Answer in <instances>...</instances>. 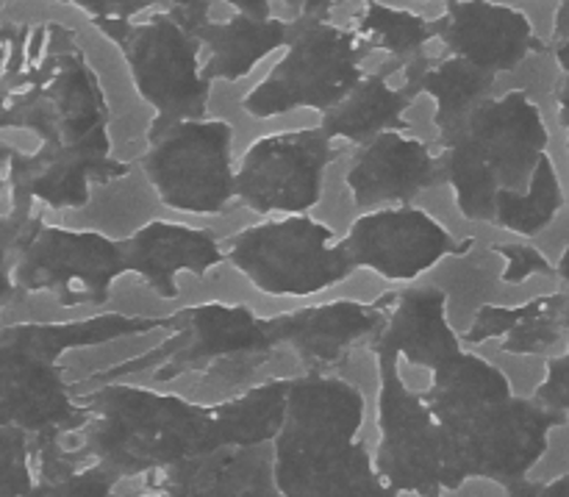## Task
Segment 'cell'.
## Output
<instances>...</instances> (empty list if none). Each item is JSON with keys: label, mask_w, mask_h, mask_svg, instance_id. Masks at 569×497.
<instances>
[{"label": "cell", "mask_w": 569, "mask_h": 497, "mask_svg": "<svg viewBox=\"0 0 569 497\" xmlns=\"http://www.w3.org/2000/svg\"><path fill=\"white\" fill-rule=\"evenodd\" d=\"M6 161H9V142H6V137H0V192H3Z\"/></svg>", "instance_id": "cell-22"}, {"label": "cell", "mask_w": 569, "mask_h": 497, "mask_svg": "<svg viewBox=\"0 0 569 497\" xmlns=\"http://www.w3.org/2000/svg\"><path fill=\"white\" fill-rule=\"evenodd\" d=\"M339 231L353 270H367L389 287L420 284L467 250L450 222L420 200L348 211Z\"/></svg>", "instance_id": "cell-7"}, {"label": "cell", "mask_w": 569, "mask_h": 497, "mask_svg": "<svg viewBox=\"0 0 569 497\" xmlns=\"http://www.w3.org/2000/svg\"><path fill=\"white\" fill-rule=\"evenodd\" d=\"M267 320H270L272 339L289 354L300 359L328 361L342 354H353L356 345L376 337L381 326V306L378 300L339 295L326 304L283 311Z\"/></svg>", "instance_id": "cell-13"}, {"label": "cell", "mask_w": 569, "mask_h": 497, "mask_svg": "<svg viewBox=\"0 0 569 497\" xmlns=\"http://www.w3.org/2000/svg\"><path fill=\"white\" fill-rule=\"evenodd\" d=\"M126 276L137 278L153 298L176 300L181 278L206 281L226 267L222 233L214 222L183 220V217H148L133 222L120 237Z\"/></svg>", "instance_id": "cell-10"}, {"label": "cell", "mask_w": 569, "mask_h": 497, "mask_svg": "<svg viewBox=\"0 0 569 497\" xmlns=\"http://www.w3.org/2000/svg\"><path fill=\"white\" fill-rule=\"evenodd\" d=\"M556 276H559L561 284H565V289H561V292H565V298H567L565 328L569 334V245L565 248V254L559 256V261H556ZM533 400L569 417V345H567L565 354L550 356L548 359L542 381H539L537 389H533Z\"/></svg>", "instance_id": "cell-16"}, {"label": "cell", "mask_w": 569, "mask_h": 497, "mask_svg": "<svg viewBox=\"0 0 569 497\" xmlns=\"http://www.w3.org/2000/svg\"><path fill=\"white\" fill-rule=\"evenodd\" d=\"M226 267L270 300H309L337 292L356 276L333 222L306 215L256 217L222 233Z\"/></svg>", "instance_id": "cell-4"}, {"label": "cell", "mask_w": 569, "mask_h": 497, "mask_svg": "<svg viewBox=\"0 0 569 497\" xmlns=\"http://www.w3.org/2000/svg\"><path fill=\"white\" fill-rule=\"evenodd\" d=\"M556 109H559V122L561 128H565L567 156H569V81H565V87H561L559 95H556Z\"/></svg>", "instance_id": "cell-21"}, {"label": "cell", "mask_w": 569, "mask_h": 497, "mask_svg": "<svg viewBox=\"0 0 569 497\" xmlns=\"http://www.w3.org/2000/svg\"><path fill=\"white\" fill-rule=\"evenodd\" d=\"M537 497H569V470L556 476L553 481L537 484Z\"/></svg>", "instance_id": "cell-19"}, {"label": "cell", "mask_w": 569, "mask_h": 497, "mask_svg": "<svg viewBox=\"0 0 569 497\" xmlns=\"http://www.w3.org/2000/svg\"><path fill=\"white\" fill-rule=\"evenodd\" d=\"M0 261L17 298L44 295L59 309L92 315L114 295L126 276L120 237L103 228L50 222L44 211L3 206Z\"/></svg>", "instance_id": "cell-2"}, {"label": "cell", "mask_w": 569, "mask_h": 497, "mask_svg": "<svg viewBox=\"0 0 569 497\" xmlns=\"http://www.w3.org/2000/svg\"><path fill=\"white\" fill-rule=\"evenodd\" d=\"M0 117H3V89H0Z\"/></svg>", "instance_id": "cell-23"}, {"label": "cell", "mask_w": 569, "mask_h": 497, "mask_svg": "<svg viewBox=\"0 0 569 497\" xmlns=\"http://www.w3.org/2000/svg\"><path fill=\"white\" fill-rule=\"evenodd\" d=\"M411 106H415V95L398 87L392 78L381 72H372V76L365 72V78L333 109L322 115L320 128L328 139L348 150L383 131L411 126Z\"/></svg>", "instance_id": "cell-15"}, {"label": "cell", "mask_w": 569, "mask_h": 497, "mask_svg": "<svg viewBox=\"0 0 569 497\" xmlns=\"http://www.w3.org/2000/svg\"><path fill=\"white\" fill-rule=\"evenodd\" d=\"M381 326L376 334V356H389L409 370L433 372L459 354V331L450 326V289L437 284L389 292L378 300Z\"/></svg>", "instance_id": "cell-12"}, {"label": "cell", "mask_w": 569, "mask_h": 497, "mask_svg": "<svg viewBox=\"0 0 569 497\" xmlns=\"http://www.w3.org/2000/svg\"><path fill=\"white\" fill-rule=\"evenodd\" d=\"M345 148L315 128L261 133L237 156V211L256 217L306 215L331 192V170Z\"/></svg>", "instance_id": "cell-6"}, {"label": "cell", "mask_w": 569, "mask_h": 497, "mask_svg": "<svg viewBox=\"0 0 569 497\" xmlns=\"http://www.w3.org/2000/svg\"><path fill=\"white\" fill-rule=\"evenodd\" d=\"M433 42L450 56L498 78L545 48L522 9L498 0H448L442 22H431Z\"/></svg>", "instance_id": "cell-11"}, {"label": "cell", "mask_w": 569, "mask_h": 497, "mask_svg": "<svg viewBox=\"0 0 569 497\" xmlns=\"http://www.w3.org/2000/svg\"><path fill=\"white\" fill-rule=\"evenodd\" d=\"M565 292L539 295L520 306H481L467 326L461 342H498L511 356H545L561 342L565 328Z\"/></svg>", "instance_id": "cell-14"}, {"label": "cell", "mask_w": 569, "mask_h": 497, "mask_svg": "<svg viewBox=\"0 0 569 497\" xmlns=\"http://www.w3.org/2000/svg\"><path fill=\"white\" fill-rule=\"evenodd\" d=\"M17 304H20V298H17L14 287H11V281H9V272H6L3 261H0V311L11 309V306H17Z\"/></svg>", "instance_id": "cell-20"}, {"label": "cell", "mask_w": 569, "mask_h": 497, "mask_svg": "<svg viewBox=\"0 0 569 497\" xmlns=\"http://www.w3.org/2000/svg\"><path fill=\"white\" fill-rule=\"evenodd\" d=\"M361 39L339 22H300L283 42L281 59L237 100L250 120H272L295 111L326 115L356 83L361 70Z\"/></svg>", "instance_id": "cell-5"}, {"label": "cell", "mask_w": 569, "mask_h": 497, "mask_svg": "<svg viewBox=\"0 0 569 497\" xmlns=\"http://www.w3.org/2000/svg\"><path fill=\"white\" fill-rule=\"evenodd\" d=\"M239 133L226 115L150 122L137 167L144 192L183 220L214 222L237 211Z\"/></svg>", "instance_id": "cell-3"}, {"label": "cell", "mask_w": 569, "mask_h": 497, "mask_svg": "<svg viewBox=\"0 0 569 497\" xmlns=\"http://www.w3.org/2000/svg\"><path fill=\"white\" fill-rule=\"evenodd\" d=\"M461 220L533 239L565 209L550 128L526 89L487 95L433 137Z\"/></svg>", "instance_id": "cell-1"}, {"label": "cell", "mask_w": 569, "mask_h": 497, "mask_svg": "<svg viewBox=\"0 0 569 497\" xmlns=\"http://www.w3.org/2000/svg\"><path fill=\"white\" fill-rule=\"evenodd\" d=\"M339 165H342L339 183L348 211L417 203L428 192L442 187L437 142L426 139L411 126L392 128L348 148Z\"/></svg>", "instance_id": "cell-9"}, {"label": "cell", "mask_w": 569, "mask_h": 497, "mask_svg": "<svg viewBox=\"0 0 569 497\" xmlns=\"http://www.w3.org/2000/svg\"><path fill=\"white\" fill-rule=\"evenodd\" d=\"M553 56L559 70L565 72V81H569V0H561V6L556 9V22H553Z\"/></svg>", "instance_id": "cell-18"}, {"label": "cell", "mask_w": 569, "mask_h": 497, "mask_svg": "<svg viewBox=\"0 0 569 497\" xmlns=\"http://www.w3.org/2000/svg\"><path fill=\"white\" fill-rule=\"evenodd\" d=\"M6 6H11V3H9V0H0V11H3V9H6Z\"/></svg>", "instance_id": "cell-24"}, {"label": "cell", "mask_w": 569, "mask_h": 497, "mask_svg": "<svg viewBox=\"0 0 569 497\" xmlns=\"http://www.w3.org/2000/svg\"><path fill=\"white\" fill-rule=\"evenodd\" d=\"M495 256L503 259V270H500V281L509 287H520L533 276H556V265L537 248V245H506L495 242Z\"/></svg>", "instance_id": "cell-17"}, {"label": "cell", "mask_w": 569, "mask_h": 497, "mask_svg": "<svg viewBox=\"0 0 569 497\" xmlns=\"http://www.w3.org/2000/svg\"><path fill=\"white\" fill-rule=\"evenodd\" d=\"M126 26L122 61L131 92L153 111L156 122L209 115L214 83L200 61V39L192 26L170 14Z\"/></svg>", "instance_id": "cell-8"}]
</instances>
